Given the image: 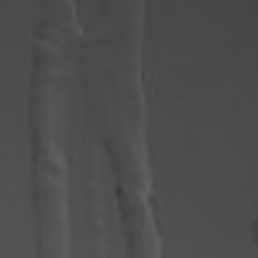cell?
Listing matches in <instances>:
<instances>
[{
  "label": "cell",
  "mask_w": 258,
  "mask_h": 258,
  "mask_svg": "<svg viewBox=\"0 0 258 258\" xmlns=\"http://www.w3.org/2000/svg\"><path fill=\"white\" fill-rule=\"evenodd\" d=\"M48 45H38V62H35V197H38V214H41V234L45 248L41 251H59L55 227L62 231V159L55 152L52 138V59Z\"/></svg>",
  "instance_id": "1"
},
{
  "label": "cell",
  "mask_w": 258,
  "mask_h": 258,
  "mask_svg": "<svg viewBox=\"0 0 258 258\" xmlns=\"http://www.w3.org/2000/svg\"><path fill=\"white\" fill-rule=\"evenodd\" d=\"M52 4H55V7H59L62 14H69V18H73V11H69V0H52Z\"/></svg>",
  "instance_id": "2"
}]
</instances>
